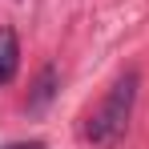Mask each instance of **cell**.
Wrapping results in <instances>:
<instances>
[{
    "mask_svg": "<svg viewBox=\"0 0 149 149\" xmlns=\"http://www.w3.org/2000/svg\"><path fill=\"white\" fill-rule=\"evenodd\" d=\"M20 69V40L12 28H0V85H8Z\"/></svg>",
    "mask_w": 149,
    "mask_h": 149,
    "instance_id": "obj_3",
    "label": "cell"
},
{
    "mask_svg": "<svg viewBox=\"0 0 149 149\" xmlns=\"http://www.w3.org/2000/svg\"><path fill=\"white\" fill-rule=\"evenodd\" d=\"M137 85H141L137 69L121 73L117 81H113L109 97L101 101V109L89 117L85 133H89V141H93L97 149H113V145L125 137V129H129V117H133V105H137Z\"/></svg>",
    "mask_w": 149,
    "mask_h": 149,
    "instance_id": "obj_1",
    "label": "cell"
},
{
    "mask_svg": "<svg viewBox=\"0 0 149 149\" xmlns=\"http://www.w3.org/2000/svg\"><path fill=\"white\" fill-rule=\"evenodd\" d=\"M12 149H40V141H32V145H12Z\"/></svg>",
    "mask_w": 149,
    "mask_h": 149,
    "instance_id": "obj_4",
    "label": "cell"
},
{
    "mask_svg": "<svg viewBox=\"0 0 149 149\" xmlns=\"http://www.w3.org/2000/svg\"><path fill=\"white\" fill-rule=\"evenodd\" d=\"M52 97H56V65H45L36 73V81H32V89H28V109L40 113Z\"/></svg>",
    "mask_w": 149,
    "mask_h": 149,
    "instance_id": "obj_2",
    "label": "cell"
}]
</instances>
